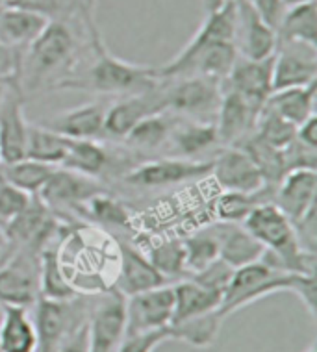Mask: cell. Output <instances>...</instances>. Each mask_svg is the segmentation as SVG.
Listing matches in <instances>:
<instances>
[{"label": "cell", "instance_id": "obj_1", "mask_svg": "<svg viewBox=\"0 0 317 352\" xmlns=\"http://www.w3.org/2000/svg\"><path fill=\"white\" fill-rule=\"evenodd\" d=\"M89 45L93 49V63L82 78L61 80L56 87L60 89H84V91L108 93V95H138L160 85L158 69L135 65L117 58L104 47L97 25L86 28Z\"/></svg>", "mask_w": 317, "mask_h": 352}, {"label": "cell", "instance_id": "obj_2", "mask_svg": "<svg viewBox=\"0 0 317 352\" xmlns=\"http://www.w3.org/2000/svg\"><path fill=\"white\" fill-rule=\"evenodd\" d=\"M78 39L67 21L50 19L41 34L26 47L21 63V82L41 84L50 76L71 73Z\"/></svg>", "mask_w": 317, "mask_h": 352}, {"label": "cell", "instance_id": "obj_3", "mask_svg": "<svg viewBox=\"0 0 317 352\" xmlns=\"http://www.w3.org/2000/svg\"><path fill=\"white\" fill-rule=\"evenodd\" d=\"M297 278H299L297 273L274 271L269 265H265L263 261L234 269L230 282L223 293L219 314L226 319L234 311L241 310L245 306L256 302L263 297H269L273 293H292L293 284Z\"/></svg>", "mask_w": 317, "mask_h": 352}, {"label": "cell", "instance_id": "obj_4", "mask_svg": "<svg viewBox=\"0 0 317 352\" xmlns=\"http://www.w3.org/2000/svg\"><path fill=\"white\" fill-rule=\"evenodd\" d=\"M41 298V249L21 247L0 267V306L28 308Z\"/></svg>", "mask_w": 317, "mask_h": 352}, {"label": "cell", "instance_id": "obj_5", "mask_svg": "<svg viewBox=\"0 0 317 352\" xmlns=\"http://www.w3.org/2000/svg\"><path fill=\"white\" fill-rule=\"evenodd\" d=\"M124 311H127L124 338L167 330L173 321V311H175L173 285L164 284L124 297Z\"/></svg>", "mask_w": 317, "mask_h": 352}, {"label": "cell", "instance_id": "obj_6", "mask_svg": "<svg viewBox=\"0 0 317 352\" xmlns=\"http://www.w3.org/2000/svg\"><path fill=\"white\" fill-rule=\"evenodd\" d=\"M124 295L111 287L95 302L87 317L89 352H116L124 340Z\"/></svg>", "mask_w": 317, "mask_h": 352}, {"label": "cell", "instance_id": "obj_7", "mask_svg": "<svg viewBox=\"0 0 317 352\" xmlns=\"http://www.w3.org/2000/svg\"><path fill=\"white\" fill-rule=\"evenodd\" d=\"M28 121L25 117V87L21 78H10L0 104V164L25 158Z\"/></svg>", "mask_w": 317, "mask_h": 352}, {"label": "cell", "instance_id": "obj_8", "mask_svg": "<svg viewBox=\"0 0 317 352\" xmlns=\"http://www.w3.org/2000/svg\"><path fill=\"white\" fill-rule=\"evenodd\" d=\"M171 89L164 91L165 109H175L186 116H210L217 113L221 102V82L204 76H184L173 78Z\"/></svg>", "mask_w": 317, "mask_h": 352}, {"label": "cell", "instance_id": "obj_9", "mask_svg": "<svg viewBox=\"0 0 317 352\" xmlns=\"http://www.w3.org/2000/svg\"><path fill=\"white\" fill-rule=\"evenodd\" d=\"M210 175L223 191L256 195L265 189L262 173L241 146H228L219 152L212 162Z\"/></svg>", "mask_w": 317, "mask_h": 352}, {"label": "cell", "instance_id": "obj_10", "mask_svg": "<svg viewBox=\"0 0 317 352\" xmlns=\"http://www.w3.org/2000/svg\"><path fill=\"white\" fill-rule=\"evenodd\" d=\"M212 162H199L189 158L156 160L135 167L124 176V182L135 188H162L173 184L199 180L210 176Z\"/></svg>", "mask_w": 317, "mask_h": 352}, {"label": "cell", "instance_id": "obj_11", "mask_svg": "<svg viewBox=\"0 0 317 352\" xmlns=\"http://www.w3.org/2000/svg\"><path fill=\"white\" fill-rule=\"evenodd\" d=\"M317 82V49L306 45H278L273 61V91Z\"/></svg>", "mask_w": 317, "mask_h": 352}, {"label": "cell", "instance_id": "obj_12", "mask_svg": "<svg viewBox=\"0 0 317 352\" xmlns=\"http://www.w3.org/2000/svg\"><path fill=\"white\" fill-rule=\"evenodd\" d=\"M262 106H256L239 93L226 89L221 95L219 108H217V138L219 143L228 146L239 145L245 138L254 132L258 113Z\"/></svg>", "mask_w": 317, "mask_h": 352}, {"label": "cell", "instance_id": "obj_13", "mask_svg": "<svg viewBox=\"0 0 317 352\" xmlns=\"http://www.w3.org/2000/svg\"><path fill=\"white\" fill-rule=\"evenodd\" d=\"M76 300V298H74ZM73 300H52L41 297L34 304V324L37 330V352H54L74 328L84 321L74 319Z\"/></svg>", "mask_w": 317, "mask_h": 352}, {"label": "cell", "instance_id": "obj_14", "mask_svg": "<svg viewBox=\"0 0 317 352\" xmlns=\"http://www.w3.org/2000/svg\"><path fill=\"white\" fill-rule=\"evenodd\" d=\"M236 2V0H234ZM238 8V25H236V49L241 58L247 60H265L276 52L278 39L276 32L263 23L249 0L236 2Z\"/></svg>", "mask_w": 317, "mask_h": 352}, {"label": "cell", "instance_id": "obj_15", "mask_svg": "<svg viewBox=\"0 0 317 352\" xmlns=\"http://www.w3.org/2000/svg\"><path fill=\"white\" fill-rule=\"evenodd\" d=\"M317 175L311 167H299L287 170L276 184L274 204L281 208L292 225L305 217L311 208H316Z\"/></svg>", "mask_w": 317, "mask_h": 352}, {"label": "cell", "instance_id": "obj_16", "mask_svg": "<svg viewBox=\"0 0 317 352\" xmlns=\"http://www.w3.org/2000/svg\"><path fill=\"white\" fill-rule=\"evenodd\" d=\"M273 61L274 54L265 60H247L239 56L223 84L252 104L263 106L273 93Z\"/></svg>", "mask_w": 317, "mask_h": 352}, {"label": "cell", "instance_id": "obj_17", "mask_svg": "<svg viewBox=\"0 0 317 352\" xmlns=\"http://www.w3.org/2000/svg\"><path fill=\"white\" fill-rule=\"evenodd\" d=\"M158 111H165L164 89H160V85L145 93L130 95L106 109V134L124 138L141 119Z\"/></svg>", "mask_w": 317, "mask_h": 352}, {"label": "cell", "instance_id": "obj_18", "mask_svg": "<svg viewBox=\"0 0 317 352\" xmlns=\"http://www.w3.org/2000/svg\"><path fill=\"white\" fill-rule=\"evenodd\" d=\"M97 193H102V188L95 182V178L63 169V167H56L43 189L37 195L47 206L52 208L82 206Z\"/></svg>", "mask_w": 317, "mask_h": 352}, {"label": "cell", "instance_id": "obj_19", "mask_svg": "<svg viewBox=\"0 0 317 352\" xmlns=\"http://www.w3.org/2000/svg\"><path fill=\"white\" fill-rule=\"evenodd\" d=\"M164 284H167V280L154 269L145 254L130 245H119V265L113 289L124 297H130Z\"/></svg>", "mask_w": 317, "mask_h": 352}, {"label": "cell", "instance_id": "obj_20", "mask_svg": "<svg viewBox=\"0 0 317 352\" xmlns=\"http://www.w3.org/2000/svg\"><path fill=\"white\" fill-rule=\"evenodd\" d=\"M104 121H106V108L102 104L87 102L61 111L52 121L45 122V126L69 140L97 141L100 135L106 134Z\"/></svg>", "mask_w": 317, "mask_h": 352}, {"label": "cell", "instance_id": "obj_21", "mask_svg": "<svg viewBox=\"0 0 317 352\" xmlns=\"http://www.w3.org/2000/svg\"><path fill=\"white\" fill-rule=\"evenodd\" d=\"M49 21L50 19L43 13L26 8H0V41L17 52H25Z\"/></svg>", "mask_w": 317, "mask_h": 352}, {"label": "cell", "instance_id": "obj_22", "mask_svg": "<svg viewBox=\"0 0 317 352\" xmlns=\"http://www.w3.org/2000/svg\"><path fill=\"white\" fill-rule=\"evenodd\" d=\"M214 230L219 239V258L232 269L260 261L263 247L250 236L245 226L239 223H219L214 226Z\"/></svg>", "mask_w": 317, "mask_h": 352}, {"label": "cell", "instance_id": "obj_23", "mask_svg": "<svg viewBox=\"0 0 317 352\" xmlns=\"http://www.w3.org/2000/svg\"><path fill=\"white\" fill-rule=\"evenodd\" d=\"M0 352H37V330L28 308L2 306Z\"/></svg>", "mask_w": 317, "mask_h": 352}, {"label": "cell", "instance_id": "obj_24", "mask_svg": "<svg viewBox=\"0 0 317 352\" xmlns=\"http://www.w3.org/2000/svg\"><path fill=\"white\" fill-rule=\"evenodd\" d=\"M278 45H306L317 49V8L316 0L299 6L286 8L276 26Z\"/></svg>", "mask_w": 317, "mask_h": 352}, {"label": "cell", "instance_id": "obj_25", "mask_svg": "<svg viewBox=\"0 0 317 352\" xmlns=\"http://www.w3.org/2000/svg\"><path fill=\"white\" fill-rule=\"evenodd\" d=\"M173 293H175V311H173L171 324L219 310L223 300L221 293L212 292L191 278L178 280L177 284H173Z\"/></svg>", "mask_w": 317, "mask_h": 352}, {"label": "cell", "instance_id": "obj_26", "mask_svg": "<svg viewBox=\"0 0 317 352\" xmlns=\"http://www.w3.org/2000/svg\"><path fill=\"white\" fill-rule=\"evenodd\" d=\"M316 98H317V82L303 87H289L273 91L267 98V106L274 109L281 117H284L293 126H299L306 119L316 116Z\"/></svg>", "mask_w": 317, "mask_h": 352}, {"label": "cell", "instance_id": "obj_27", "mask_svg": "<svg viewBox=\"0 0 317 352\" xmlns=\"http://www.w3.org/2000/svg\"><path fill=\"white\" fill-rule=\"evenodd\" d=\"M223 321L225 317L221 316L219 310H215L204 316L191 317L186 321L173 322L167 328V332H169V340L180 341L195 349H208L217 340Z\"/></svg>", "mask_w": 317, "mask_h": 352}, {"label": "cell", "instance_id": "obj_28", "mask_svg": "<svg viewBox=\"0 0 317 352\" xmlns=\"http://www.w3.org/2000/svg\"><path fill=\"white\" fill-rule=\"evenodd\" d=\"M108 164H110L108 152L95 140H69L67 138V152L60 167L95 178L102 175Z\"/></svg>", "mask_w": 317, "mask_h": 352}, {"label": "cell", "instance_id": "obj_29", "mask_svg": "<svg viewBox=\"0 0 317 352\" xmlns=\"http://www.w3.org/2000/svg\"><path fill=\"white\" fill-rule=\"evenodd\" d=\"M65 152H67V138H63L45 124L28 122L25 158L60 167L65 158Z\"/></svg>", "mask_w": 317, "mask_h": 352}, {"label": "cell", "instance_id": "obj_30", "mask_svg": "<svg viewBox=\"0 0 317 352\" xmlns=\"http://www.w3.org/2000/svg\"><path fill=\"white\" fill-rule=\"evenodd\" d=\"M54 169V165L23 158L12 164H0V178L25 193L37 195L43 189Z\"/></svg>", "mask_w": 317, "mask_h": 352}, {"label": "cell", "instance_id": "obj_31", "mask_svg": "<svg viewBox=\"0 0 317 352\" xmlns=\"http://www.w3.org/2000/svg\"><path fill=\"white\" fill-rule=\"evenodd\" d=\"M169 140L186 158H191L219 143L217 128L212 121H191L184 124L177 122Z\"/></svg>", "mask_w": 317, "mask_h": 352}, {"label": "cell", "instance_id": "obj_32", "mask_svg": "<svg viewBox=\"0 0 317 352\" xmlns=\"http://www.w3.org/2000/svg\"><path fill=\"white\" fill-rule=\"evenodd\" d=\"M175 124L177 121L169 119L165 116V111L151 113L145 119H141L129 134L124 135V140L138 151H153L164 145L165 141H169Z\"/></svg>", "mask_w": 317, "mask_h": 352}, {"label": "cell", "instance_id": "obj_33", "mask_svg": "<svg viewBox=\"0 0 317 352\" xmlns=\"http://www.w3.org/2000/svg\"><path fill=\"white\" fill-rule=\"evenodd\" d=\"M41 297L52 300H74L80 295L61 269L60 252L54 249H41Z\"/></svg>", "mask_w": 317, "mask_h": 352}, {"label": "cell", "instance_id": "obj_34", "mask_svg": "<svg viewBox=\"0 0 317 352\" xmlns=\"http://www.w3.org/2000/svg\"><path fill=\"white\" fill-rule=\"evenodd\" d=\"M184 258H186V273L195 274L208 267L210 263L219 260V239L214 228L202 230L195 236L184 239Z\"/></svg>", "mask_w": 317, "mask_h": 352}, {"label": "cell", "instance_id": "obj_35", "mask_svg": "<svg viewBox=\"0 0 317 352\" xmlns=\"http://www.w3.org/2000/svg\"><path fill=\"white\" fill-rule=\"evenodd\" d=\"M149 261L165 280L178 278L186 273V258H184V245L178 239H167L154 245L146 254Z\"/></svg>", "mask_w": 317, "mask_h": 352}, {"label": "cell", "instance_id": "obj_36", "mask_svg": "<svg viewBox=\"0 0 317 352\" xmlns=\"http://www.w3.org/2000/svg\"><path fill=\"white\" fill-rule=\"evenodd\" d=\"M260 193H234V191H223V195L215 201V215L223 223H243L250 210L260 204Z\"/></svg>", "mask_w": 317, "mask_h": 352}, {"label": "cell", "instance_id": "obj_37", "mask_svg": "<svg viewBox=\"0 0 317 352\" xmlns=\"http://www.w3.org/2000/svg\"><path fill=\"white\" fill-rule=\"evenodd\" d=\"M84 208H87V212L91 213L93 219H97L100 223H106V225H119L127 226L130 223L129 212L124 210L122 204L111 199L108 195L97 193L95 197H91L89 201H86L82 204Z\"/></svg>", "mask_w": 317, "mask_h": 352}, {"label": "cell", "instance_id": "obj_38", "mask_svg": "<svg viewBox=\"0 0 317 352\" xmlns=\"http://www.w3.org/2000/svg\"><path fill=\"white\" fill-rule=\"evenodd\" d=\"M32 197L34 195L25 193L0 178V226L6 228L19 213L25 212L26 206L30 204Z\"/></svg>", "mask_w": 317, "mask_h": 352}, {"label": "cell", "instance_id": "obj_39", "mask_svg": "<svg viewBox=\"0 0 317 352\" xmlns=\"http://www.w3.org/2000/svg\"><path fill=\"white\" fill-rule=\"evenodd\" d=\"M232 274H234V269L219 258V260H215L214 263H210L208 267H204L202 271H199V273L191 274V280H195L197 284L204 285L208 289H212V292H217L223 295L226 289V285L230 282Z\"/></svg>", "mask_w": 317, "mask_h": 352}, {"label": "cell", "instance_id": "obj_40", "mask_svg": "<svg viewBox=\"0 0 317 352\" xmlns=\"http://www.w3.org/2000/svg\"><path fill=\"white\" fill-rule=\"evenodd\" d=\"M167 340H169L167 330H160V332H151V334L143 336H129V338L122 340V343L116 352H154Z\"/></svg>", "mask_w": 317, "mask_h": 352}, {"label": "cell", "instance_id": "obj_41", "mask_svg": "<svg viewBox=\"0 0 317 352\" xmlns=\"http://www.w3.org/2000/svg\"><path fill=\"white\" fill-rule=\"evenodd\" d=\"M249 4L260 15L263 23H267L276 32V26H278L282 15L286 12L284 0H249Z\"/></svg>", "mask_w": 317, "mask_h": 352}, {"label": "cell", "instance_id": "obj_42", "mask_svg": "<svg viewBox=\"0 0 317 352\" xmlns=\"http://www.w3.org/2000/svg\"><path fill=\"white\" fill-rule=\"evenodd\" d=\"M21 63L23 52L10 49L0 41V78H21Z\"/></svg>", "mask_w": 317, "mask_h": 352}, {"label": "cell", "instance_id": "obj_43", "mask_svg": "<svg viewBox=\"0 0 317 352\" xmlns=\"http://www.w3.org/2000/svg\"><path fill=\"white\" fill-rule=\"evenodd\" d=\"M54 352H89V338H87V319L74 328L73 332L56 346Z\"/></svg>", "mask_w": 317, "mask_h": 352}, {"label": "cell", "instance_id": "obj_44", "mask_svg": "<svg viewBox=\"0 0 317 352\" xmlns=\"http://www.w3.org/2000/svg\"><path fill=\"white\" fill-rule=\"evenodd\" d=\"M295 141L306 148H317V116H311L295 130Z\"/></svg>", "mask_w": 317, "mask_h": 352}, {"label": "cell", "instance_id": "obj_45", "mask_svg": "<svg viewBox=\"0 0 317 352\" xmlns=\"http://www.w3.org/2000/svg\"><path fill=\"white\" fill-rule=\"evenodd\" d=\"M15 250L17 249H15V245L10 241V237L6 236V230L0 226V267H2L10 258H12Z\"/></svg>", "mask_w": 317, "mask_h": 352}, {"label": "cell", "instance_id": "obj_46", "mask_svg": "<svg viewBox=\"0 0 317 352\" xmlns=\"http://www.w3.org/2000/svg\"><path fill=\"white\" fill-rule=\"evenodd\" d=\"M95 6L97 0H82V13H84V28L89 23H95Z\"/></svg>", "mask_w": 317, "mask_h": 352}, {"label": "cell", "instance_id": "obj_47", "mask_svg": "<svg viewBox=\"0 0 317 352\" xmlns=\"http://www.w3.org/2000/svg\"><path fill=\"white\" fill-rule=\"evenodd\" d=\"M225 2L226 0H201L204 13H210V12H215V10H219L221 6H225Z\"/></svg>", "mask_w": 317, "mask_h": 352}, {"label": "cell", "instance_id": "obj_48", "mask_svg": "<svg viewBox=\"0 0 317 352\" xmlns=\"http://www.w3.org/2000/svg\"><path fill=\"white\" fill-rule=\"evenodd\" d=\"M15 78H17V76H15ZM8 82H10V78H0V104L4 100V95H6Z\"/></svg>", "mask_w": 317, "mask_h": 352}, {"label": "cell", "instance_id": "obj_49", "mask_svg": "<svg viewBox=\"0 0 317 352\" xmlns=\"http://www.w3.org/2000/svg\"><path fill=\"white\" fill-rule=\"evenodd\" d=\"M306 2H314V0H284V6L286 8L299 6V4H306Z\"/></svg>", "mask_w": 317, "mask_h": 352}, {"label": "cell", "instance_id": "obj_50", "mask_svg": "<svg viewBox=\"0 0 317 352\" xmlns=\"http://www.w3.org/2000/svg\"><path fill=\"white\" fill-rule=\"evenodd\" d=\"M306 352H317L316 345H311V346H310V349H308V351H306Z\"/></svg>", "mask_w": 317, "mask_h": 352}, {"label": "cell", "instance_id": "obj_51", "mask_svg": "<svg viewBox=\"0 0 317 352\" xmlns=\"http://www.w3.org/2000/svg\"><path fill=\"white\" fill-rule=\"evenodd\" d=\"M236 2H243V0H236Z\"/></svg>", "mask_w": 317, "mask_h": 352}, {"label": "cell", "instance_id": "obj_52", "mask_svg": "<svg viewBox=\"0 0 317 352\" xmlns=\"http://www.w3.org/2000/svg\"><path fill=\"white\" fill-rule=\"evenodd\" d=\"M0 311H2V306H0Z\"/></svg>", "mask_w": 317, "mask_h": 352}, {"label": "cell", "instance_id": "obj_53", "mask_svg": "<svg viewBox=\"0 0 317 352\" xmlns=\"http://www.w3.org/2000/svg\"><path fill=\"white\" fill-rule=\"evenodd\" d=\"M0 8H4V6H0Z\"/></svg>", "mask_w": 317, "mask_h": 352}]
</instances>
